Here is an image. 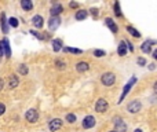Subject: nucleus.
<instances>
[{
    "mask_svg": "<svg viewBox=\"0 0 157 132\" xmlns=\"http://www.w3.org/2000/svg\"><path fill=\"white\" fill-rule=\"evenodd\" d=\"M62 121H65V123L69 124V125H73V124L77 123V116L74 114V113H66L65 118H63Z\"/></svg>",
    "mask_w": 157,
    "mask_h": 132,
    "instance_id": "23",
    "label": "nucleus"
},
{
    "mask_svg": "<svg viewBox=\"0 0 157 132\" xmlns=\"http://www.w3.org/2000/svg\"><path fill=\"white\" fill-rule=\"evenodd\" d=\"M105 25H106V28L113 33V35H117L118 33V26H117V24L113 21V18H110V16L105 18Z\"/></svg>",
    "mask_w": 157,
    "mask_h": 132,
    "instance_id": "15",
    "label": "nucleus"
},
{
    "mask_svg": "<svg viewBox=\"0 0 157 132\" xmlns=\"http://www.w3.org/2000/svg\"><path fill=\"white\" fill-rule=\"evenodd\" d=\"M136 82H138V77H136V76H131V79H129L128 81H127V84L123 87V91H121V94H120V98H118V101H117L118 105L123 103V101L125 99V96L128 95L129 92H131L132 87H134Z\"/></svg>",
    "mask_w": 157,
    "mask_h": 132,
    "instance_id": "1",
    "label": "nucleus"
},
{
    "mask_svg": "<svg viewBox=\"0 0 157 132\" xmlns=\"http://www.w3.org/2000/svg\"><path fill=\"white\" fill-rule=\"evenodd\" d=\"M128 50H127V44L125 40H120L118 41V46H117V55L118 57H125Z\"/></svg>",
    "mask_w": 157,
    "mask_h": 132,
    "instance_id": "19",
    "label": "nucleus"
},
{
    "mask_svg": "<svg viewBox=\"0 0 157 132\" xmlns=\"http://www.w3.org/2000/svg\"><path fill=\"white\" fill-rule=\"evenodd\" d=\"M113 11H114V15L117 16V18H123V13H121L120 2H114V3H113Z\"/></svg>",
    "mask_w": 157,
    "mask_h": 132,
    "instance_id": "28",
    "label": "nucleus"
},
{
    "mask_svg": "<svg viewBox=\"0 0 157 132\" xmlns=\"http://www.w3.org/2000/svg\"><path fill=\"white\" fill-rule=\"evenodd\" d=\"M69 7L73 8V10H79V8H80V4H79L77 2H70V3H69Z\"/></svg>",
    "mask_w": 157,
    "mask_h": 132,
    "instance_id": "34",
    "label": "nucleus"
},
{
    "mask_svg": "<svg viewBox=\"0 0 157 132\" xmlns=\"http://www.w3.org/2000/svg\"><path fill=\"white\" fill-rule=\"evenodd\" d=\"M90 68H91V65H90V62H87V61H77V62L74 63V70L80 74L87 73V72L90 70Z\"/></svg>",
    "mask_w": 157,
    "mask_h": 132,
    "instance_id": "10",
    "label": "nucleus"
},
{
    "mask_svg": "<svg viewBox=\"0 0 157 132\" xmlns=\"http://www.w3.org/2000/svg\"><path fill=\"white\" fill-rule=\"evenodd\" d=\"M94 110L99 114H105V113L109 110V102L105 98H98L95 102V106H94Z\"/></svg>",
    "mask_w": 157,
    "mask_h": 132,
    "instance_id": "5",
    "label": "nucleus"
},
{
    "mask_svg": "<svg viewBox=\"0 0 157 132\" xmlns=\"http://www.w3.org/2000/svg\"><path fill=\"white\" fill-rule=\"evenodd\" d=\"M156 46V40H146L143 41L142 44H140V51L143 52V54H150L151 52V47Z\"/></svg>",
    "mask_w": 157,
    "mask_h": 132,
    "instance_id": "14",
    "label": "nucleus"
},
{
    "mask_svg": "<svg viewBox=\"0 0 157 132\" xmlns=\"http://www.w3.org/2000/svg\"><path fill=\"white\" fill-rule=\"evenodd\" d=\"M125 44H127V50H128L129 52H134V51H135V48H134V46H132V43H131V41L125 40Z\"/></svg>",
    "mask_w": 157,
    "mask_h": 132,
    "instance_id": "35",
    "label": "nucleus"
},
{
    "mask_svg": "<svg viewBox=\"0 0 157 132\" xmlns=\"http://www.w3.org/2000/svg\"><path fill=\"white\" fill-rule=\"evenodd\" d=\"M51 8H50V15L51 16H61V14L63 13V6L61 3L51 2Z\"/></svg>",
    "mask_w": 157,
    "mask_h": 132,
    "instance_id": "12",
    "label": "nucleus"
},
{
    "mask_svg": "<svg viewBox=\"0 0 157 132\" xmlns=\"http://www.w3.org/2000/svg\"><path fill=\"white\" fill-rule=\"evenodd\" d=\"M0 29H2V32L4 33V35H7L8 30H10V28H8V24H7V16H6L4 11L0 14Z\"/></svg>",
    "mask_w": 157,
    "mask_h": 132,
    "instance_id": "17",
    "label": "nucleus"
},
{
    "mask_svg": "<svg viewBox=\"0 0 157 132\" xmlns=\"http://www.w3.org/2000/svg\"><path fill=\"white\" fill-rule=\"evenodd\" d=\"M4 87H6V80L3 76H0V92L4 90Z\"/></svg>",
    "mask_w": 157,
    "mask_h": 132,
    "instance_id": "36",
    "label": "nucleus"
},
{
    "mask_svg": "<svg viewBox=\"0 0 157 132\" xmlns=\"http://www.w3.org/2000/svg\"><path fill=\"white\" fill-rule=\"evenodd\" d=\"M6 110H7V106H6V103L0 102V117H2V116L6 113Z\"/></svg>",
    "mask_w": 157,
    "mask_h": 132,
    "instance_id": "33",
    "label": "nucleus"
},
{
    "mask_svg": "<svg viewBox=\"0 0 157 132\" xmlns=\"http://www.w3.org/2000/svg\"><path fill=\"white\" fill-rule=\"evenodd\" d=\"M96 125V118L92 114H87L84 118L81 120V127L83 129H91Z\"/></svg>",
    "mask_w": 157,
    "mask_h": 132,
    "instance_id": "7",
    "label": "nucleus"
},
{
    "mask_svg": "<svg viewBox=\"0 0 157 132\" xmlns=\"http://www.w3.org/2000/svg\"><path fill=\"white\" fill-rule=\"evenodd\" d=\"M62 51L65 52V54H73V55H81L83 52H84L83 50H80V48H74V47H63Z\"/></svg>",
    "mask_w": 157,
    "mask_h": 132,
    "instance_id": "24",
    "label": "nucleus"
},
{
    "mask_svg": "<svg viewBox=\"0 0 157 132\" xmlns=\"http://www.w3.org/2000/svg\"><path fill=\"white\" fill-rule=\"evenodd\" d=\"M150 54H151V58H153V59H156V58H157V51H156V50H151Z\"/></svg>",
    "mask_w": 157,
    "mask_h": 132,
    "instance_id": "38",
    "label": "nucleus"
},
{
    "mask_svg": "<svg viewBox=\"0 0 157 132\" xmlns=\"http://www.w3.org/2000/svg\"><path fill=\"white\" fill-rule=\"evenodd\" d=\"M99 81H101V84L103 85V87H113V85L116 84V81H117V76H116L113 72H105V73L101 74V77H99Z\"/></svg>",
    "mask_w": 157,
    "mask_h": 132,
    "instance_id": "2",
    "label": "nucleus"
},
{
    "mask_svg": "<svg viewBox=\"0 0 157 132\" xmlns=\"http://www.w3.org/2000/svg\"><path fill=\"white\" fill-rule=\"evenodd\" d=\"M18 74L19 76H28L29 74V66L26 63H19L18 65Z\"/></svg>",
    "mask_w": 157,
    "mask_h": 132,
    "instance_id": "26",
    "label": "nucleus"
},
{
    "mask_svg": "<svg viewBox=\"0 0 157 132\" xmlns=\"http://www.w3.org/2000/svg\"><path fill=\"white\" fill-rule=\"evenodd\" d=\"M87 16H88V11L84 10V8H79L76 11V14H74V19L76 21H84V19H87Z\"/></svg>",
    "mask_w": 157,
    "mask_h": 132,
    "instance_id": "21",
    "label": "nucleus"
},
{
    "mask_svg": "<svg viewBox=\"0 0 157 132\" xmlns=\"http://www.w3.org/2000/svg\"><path fill=\"white\" fill-rule=\"evenodd\" d=\"M54 66L57 70L63 72V70H66V68H68V63H66V61L62 59V58H57V59L54 61Z\"/></svg>",
    "mask_w": 157,
    "mask_h": 132,
    "instance_id": "18",
    "label": "nucleus"
},
{
    "mask_svg": "<svg viewBox=\"0 0 157 132\" xmlns=\"http://www.w3.org/2000/svg\"><path fill=\"white\" fill-rule=\"evenodd\" d=\"M134 132H143V131L140 128H136V129H134Z\"/></svg>",
    "mask_w": 157,
    "mask_h": 132,
    "instance_id": "40",
    "label": "nucleus"
},
{
    "mask_svg": "<svg viewBox=\"0 0 157 132\" xmlns=\"http://www.w3.org/2000/svg\"><path fill=\"white\" fill-rule=\"evenodd\" d=\"M25 120L28 121L29 124H36L39 121V118H40V114H39V110L35 109V107H32V109H28L26 112H25Z\"/></svg>",
    "mask_w": 157,
    "mask_h": 132,
    "instance_id": "6",
    "label": "nucleus"
},
{
    "mask_svg": "<svg viewBox=\"0 0 157 132\" xmlns=\"http://www.w3.org/2000/svg\"><path fill=\"white\" fill-rule=\"evenodd\" d=\"M92 55L95 58H103L105 55H106V51L101 50V48H95V50H92Z\"/></svg>",
    "mask_w": 157,
    "mask_h": 132,
    "instance_id": "29",
    "label": "nucleus"
},
{
    "mask_svg": "<svg viewBox=\"0 0 157 132\" xmlns=\"http://www.w3.org/2000/svg\"><path fill=\"white\" fill-rule=\"evenodd\" d=\"M19 6H21V8L25 11V13H29V11H32L33 7H35L32 0H21V2H19Z\"/></svg>",
    "mask_w": 157,
    "mask_h": 132,
    "instance_id": "20",
    "label": "nucleus"
},
{
    "mask_svg": "<svg viewBox=\"0 0 157 132\" xmlns=\"http://www.w3.org/2000/svg\"><path fill=\"white\" fill-rule=\"evenodd\" d=\"M7 24H8V28H14V29H18L19 26V19L17 16H10L7 19Z\"/></svg>",
    "mask_w": 157,
    "mask_h": 132,
    "instance_id": "27",
    "label": "nucleus"
},
{
    "mask_svg": "<svg viewBox=\"0 0 157 132\" xmlns=\"http://www.w3.org/2000/svg\"><path fill=\"white\" fill-rule=\"evenodd\" d=\"M148 69H149V70H150V72H153L154 69H156V63H154V62H153V63H150V65L148 66Z\"/></svg>",
    "mask_w": 157,
    "mask_h": 132,
    "instance_id": "37",
    "label": "nucleus"
},
{
    "mask_svg": "<svg viewBox=\"0 0 157 132\" xmlns=\"http://www.w3.org/2000/svg\"><path fill=\"white\" fill-rule=\"evenodd\" d=\"M107 132H116V131H113V129H110V131H107Z\"/></svg>",
    "mask_w": 157,
    "mask_h": 132,
    "instance_id": "41",
    "label": "nucleus"
},
{
    "mask_svg": "<svg viewBox=\"0 0 157 132\" xmlns=\"http://www.w3.org/2000/svg\"><path fill=\"white\" fill-rule=\"evenodd\" d=\"M87 11H90V13H91V15H92L94 18H96V16L99 15V10H98V8H96V7H91L90 10H87Z\"/></svg>",
    "mask_w": 157,
    "mask_h": 132,
    "instance_id": "32",
    "label": "nucleus"
},
{
    "mask_svg": "<svg viewBox=\"0 0 157 132\" xmlns=\"http://www.w3.org/2000/svg\"><path fill=\"white\" fill-rule=\"evenodd\" d=\"M51 48H52V51H54L55 54L61 52L62 51V48H63V41L61 40V38H52L51 40Z\"/></svg>",
    "mask_w": 157,
    "mask_h": 132,
    "instance_id": "16",
    "label": "nucleus"
},
{
    "mask_svg": "<svg viewBox=\"0 0 157 132\" xmlns=\"http://www.w3.org/2000/svg\"><path fill=\"white\" fill-rule=\"evenodd\" d=\"M112 123H113V131L116 132H127L128 131V125H127L125 120L120 116H114L112 118Z\"/></svg>",
    "mask_w": 157,
    "mask_h": 132,
    "instance_id": "4",
    "label": "nucleus"
},
{
    "mask_svg": "<svg viewBox=\"0 0 157 132\" xmlns=\"http://www.w3.org/2000/svg\"><path fill=\"white\" fill-rule=\"evenodd\" d=\"M30 24H32L33 29L39 30V29H41V28L44 26V18L40 15V14H36V15L32 16V19H30Z\"/></svg>",
    "mask_w": 157,
    "mask_h": 132,
    "instance_id": "11",
    "label": "nucleus"
},
{
    "mask_svg": "<svg viewBox=\"0 0 157 132\" xmlns=\"http://www.w3.org/2000/svg\"><path fill=\"white\" fill-rule=\"evenodd\" d=\"M3 54L6 58H11V47H10V41L8 38H3Z\"/></svg>",
    "mask_w": 157,
    "mask_h": 132,
    "instance_id": "22",
    "label": "nucleus"
},
{
    "mask_svg": "<svg viewBox=\"0 0 157 132\" xmlns=\"http://www.w3.org/2000/svg\"><path fill=\"white\" fill-rule=\"evenodd\" d=\"M61 22H62L61 16H50L48 21H47L48 30H50V32H55V30H57L58 28L61 26Z\"/></svg>",
    "mask_w": 157,
    "mask_h": 132,
    "instance_id": "9",
    "label": "nucleus"
},
{
    "mask_svg": "<svg viewBox=\"0 0 157 132\" xmlns=\"http://www.w3.org/2000/svg\"><path fill=\"white\" fill-rule=\"evenodd\" d=\"M3 55H4V54H3V41L0 40V58H2Z\"/></svg>",
    "mask_w": 157,
    "mask_h": 132,
    "instance_id": "39",
    "label": "nucleus"
},
{
    "mask_svg": "<svg viewBox=\"0 0 157 132\" xmlns=\"http://www.w3.org/2000/svg\"><path fill=\"white\" fill-rule=\"evenodd\" d=\"M136 65L140 68H145L146 66V58L145 57H138L136 58Z\"/></svg>",
    "mask_w": 157,
    "mask_h": 132,
    "instance_id": "31",
    "label": "nucleus"
},
{
    "mask_svg": "<svg viewBox=\"0 0 157 132\" xmlns=\"http://www.w3.org/2000/svg\"><path fill=\"white\" fill-rule=\"evenodd\" d=\"M29 33L33 36V37H36L37 40H40V41H44V38H43V33L41 32H39V30H35V29H30L29 30Z\"/></svg>",
    "mask_w": 157,
    "mask_h": 132,
    "instance_id": "30",
    "label": "nucleus"
},
{
    "mask_svg": "<svg viewBox=\"0 0 157 132\" xmlns=\"http://www.w3.org/2000/svg\"><path fill=\"white\" fill-rule=\"evenodd\" d=\"M142 109H143V103L140 99H132L125 106V110L128 114H138V113H140Z\"/></svg>",
    "mask_w": 157,
    "mask_h": 132,
    "instance_id": "3",
    "label": "nucleus"
},
{
    "mask_svg": "<svg viewBox=\"0 0 157 132\" xmlns=\"http://www.w3.org/2000/svg\"><path fill=\"white\" fill-rule=\"evenodd\" d=\"M62 125H63L62 118H59V117L51 118V120L48 121V131L50 132H57L62 128Z\"/></svg>",
    "mask_w": 157,
    "mask_h": 132,
    "instance_id": "8",
    "label": "nucleus"
},
{
    "mask_svg": "<svg viewBox=\"0 0 157 132\" xmlns=\"http://www.w3.org/2000/svg\"><path fill=\"white\" fill-rule=\"evenodd\" d=\"M18 85H19V76L15 73H11L7 80V87L10 88V90H15Z\"/></svg>",
    "mask_w": 157,
    "mask_h": 132,
    "instance_id": "13",
    "label": "nucleus"
},
{
    "mask_svg": "<svg viewBox=\"0 0 157 132\" xmlns=\"http://www.w3.org/2000/svg\"><path fill=\"white\" fill-rule=\"evenodd\" d=\"M125 30L132 36V37H135V38H140V37H142V33H140L138 29H135L134 26H131V25H128V26L125 28Z\"/></svg>",
    "mask_w": 157,
    "mask_h": 132,
    "instance_id": "25",
    "label": "nucleus"
}]
</instances>
